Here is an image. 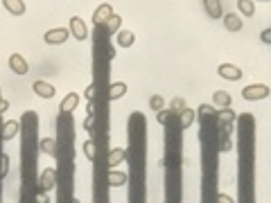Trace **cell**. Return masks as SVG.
Returning <instances> with one entry per match:
<instances>
[{
    "label": "cell",
    "instance_id": "cell-1",
    "mask_svg": "<svg viewBox=\"0 0 271 203\" xmlns=\"http://www.w3.org/2000/svg\"><path fill=\"white\" fill-rule=\"evenodd\" d=\"M269 86L266 84H251L246 86V88L242 90V97L246 99V102H257V99H266L269 97Z\"/></svg>",
    "mask_w": 271,
    "mask_h": 203
},
{
    "label": "cell",
    "instance_id": "cell-2",
    "mask_svg": "<svg viewBox=\"0 0 271 203\" xmlns=\"http://www.w3.org/2000/svg\"><path fill=\"white\" fill-rule=\"evenodd\" d=\"M68 36H70V30H66V27H54V30H48L45 32V43L48 45H61L68 41Z\"/></svg>",
    "mask_w": 271,
    "mask_h": 203
},
{
    "label": "cell",
    "instance_id": "cell-3",
    "mask_svg": "<svg viewBox=\"0 0 271 203\" xmlns=\"http://www.w3.org/2000/svg\"><path fill=\"white\" fill-rule=\"evenodd\" d=\"M70 34L75 36L77 41H86V39H88V27H86L84 18H79V16H72L70 18Z\"/></svg>",
    "mask_w": 271,
    "mask_h": 203
},
{
    "label": "cell",
    "instance_id": "cell-4",
    "mask_svg": "<svg viewBox=\"0 0 271 203\" xmlns=\"http://www.w3.org/2000/svg\"><path fill=\"white\" fill-rule=\"evenodd\" d=\"M217 72H219V77L226 81H239L242 79V70H239L237 66H233V63H221V66L217 68Z\"/></svg>",
    "mask_w": 271,
    "mask_h": 203
},
{
    "label": "cell",
    "instance_id": "cell-5",
    "mask_svg": "<svg viewBox=\"0 0 271 203\" xmlns=\"http://www.w3.org/2000/svg\"><path fill=\"white\" fill-rule=\"evenodd\" d=\"M9 68H12V72H16L18 77H25L27 70H30V66H27L25 57H23V54H18V52L9 57Z\"/></svg>",
    "mask_w": 271,
    "mask_h": 203
},
{
    "label": "cell",
    "instance_id": "cell-6",
    "mask_svg": "<svg viewBox=\"0 0 271 203\" xmlns=\"http://www.w3.org/2000/svg\"><path fill=\"white\" fill-rule=\"evenodd\" d=\"M32 90H34L39 97H43V99H52L54 95H57V88H54L52 84H48V81H34L32 84Z\"/></svg>",
    "mask_w": 271,
    "mask_h": 203
},
{
    "label": "cell",
    "instance_id": "cell-7",
    "mask_svg": "<svg viewBox=\"0 0 271 203\" xmlns=\"http://www.w3.org/2000/svg\"><path fill=\"white\" fill-rule=\"evenodd\" d=\"M21 131V122L18 120H9V122H5V124H0V140H12V138H16V133Z\"/></svg>",
    "mask_w": 271,
    "mask_h": 203
},
{
    "label": "cell",
    "instance_id": "cell-8",
    "mask_svg": "<svg viewBox=\"0 0 271 203\" xmlns=\"http://www.w3.org/2000/svg\"><path fill=\"white\" fill-rule=\"evenodd\" d=\"M120 25H122V18L117 16L115 12H113L111 16H108L106 21H104L102 25H99V30H104V34H106V36H111V34H115V32L120 30Z\"/></svg>",
    "mask_w": 271,
    "mask_h": 203
},
{
    "label": "cell",
    "instance_id": "cell-9",
    "mask_svg": "<svg viewBox=\"0 0 271 203\" xmlns=\"http://www.w3.org/2000/svg\"><path fill=\"white\" fill-rule=\"evenodd\" d=\"M126 90H129V88H126L124 81H113V84L108 86V90H106V99H108V102H115V99L124 97Z\"/></svg>",
    "mask_w": 271,
    "mask_h": 203
},
{
    "label": "cell",
    "instance_id": "cell-10",
    "mask_svg": "<svg viewBox=\"0 0 271 203\" xmlns=\"http://www.w3.org/2000/svg\"><path fill=\"white\" fill-rule=\"evenodd\" d=\"M57 178H59V174L54 169H45L43 174H41V189L43 192H50V189H54L57 187Z\"/></svg>",
    "mask_w": 271,
    "mask_h": 203
},
{
    "label": "cell",
    "instance_id": "cell-11",
    "mask_svg": "<svg viewBox=\"0 0 271 203\" xmlns=\"http://www.w3.org/2000/svg\"><path fill=\"white\" fill-rule=\"evenodd\" d=\"M203 9H206L208 18L217 21V18L224 16V9H221V0H203Z\"/></svg>",
    "mask_w": 271,
    "mask_h": 203
},
{
    "label": "cell",
    "instance_id": "cell-12",
    "mask_svg": "<svg viewBox=\"0 0 271 203\" xmlns=\"http://www.w3.org/2000/svg\"><path fill=\"white\" fill-rule=\"evenodd\" d=\"M111 14H113V7H111V5H108V3L99 5V7L95 9V14H93V23H95V25L99 27V25H102L104 21H106L108 16H111Z\"/></svg>",
    "mask_w": 271,
    "mask_h": 203
},
{
    "label": "cell",
    "instance_id": "cell-13",
    "mask_svg": "<svg viewBox=\"0 0 271 203\" xmlns=\"http://www.w3.org/2000/svg\"><path fill=\"white\" fill-rule=\"evenodd\" d=\"M194 117H197V115H194V111H192V108H188V106H185L181 113H176V120H179L181 131H183V129H188V126H192Z\"/></svg>",
    "mask_w": 271,
    "mask_h": 203
},
{
    "label": "cell",
    "instance_id": "cell-14",
    "mask_svg": "<svg viewBox=\"0 0 271 203\" xmlns=\"http://www.w3.org/2000/svg\"><path fill=\"white\" fill-rule=\"evenodd\" d=\"M3 7L7 9L12 16H23V14H25V3H23V0H3Z\"/></svg>",
    "mask_w": 271,
    "mask_h": 203
},
{
    "label": "cell",
    "instance_id": "cell-15",
    "mask_svg": "<svg viewBox=\"0 0 271 203\" xmlns=\"http://www.w3.org/2000/svg\"><path fill=\"white\" fill-rule=\"evenodd\" d=\"M126 158V151L122 147H115V149H111V151L106 153V165L108 167H115V165H120L122 160Z\"/></svg>",
    "mask_w": 271,
    "mask_h": 203
},
{
    "label": "cell",
    "instance_id": "cell-16",
    "mask_svg": "<svg viewBox=\"0 0 271 203\" xmlns=\"http://www.w3.org/2000/svg\"><path fill=\"white\" fill-rule=\"evenodd\" d=\"M77 104H79V95H77V93H68L66 97L61 99V106H59V108H61V113H72L77 108Z\"/></svg>",
    "mask_w": 271,
    "mask_h": 203
},
{
    "label": "cell",
    "instance_id": "cell-17",
    "mask_svg": "<svg viewBox=\"0 0 271 203\" xmlns=\"http://www.w3.org/2000/svg\"><path fill=\"white\" fill-rule=\"evenodd\" d=\"M224 25H226V30H228V32H239L244 23H242V18L233 12V14H226V16H224Z\"/></svg>",
    "mask_w": 271,
    "mask_h": 203
},
{
    "label": "cell",
    "instance_id": "cell-18",
    "mask_svg": "<svg viewBox=\"0 0 271 203\" xmlns=\"http://www.w3.org/2000/svg\"><path fill=\"white\" fill-rule=\"evenodd\" d=\"M39 149L43 153H48V156H57L59 153V142L54 138H43L41 140V144H39Z\"/></svg>",
    "mask_w": 271,
    "mask_h": 203
},
{
    "label": "cell",
    "instance_id": "cell-19",
    "mask_svg": "<svg viewBox=\"0 0 271 203\" xmlns=\"http://www.w3.org/2000/svg\"><path fill=\"white\" fill-rule=\"evenodd\" d=\"M115 34H117V45H120V48H131V45L136 43L133 32H129V30H117Z\"/></svg>",
    "mask_w": 271,
    "mask_h": 203
},
{
    "label": "cell",
    "instance_id": "cell-20",
    "mask_svg": "<svg viewBox=\"0 0 271 203\" xmlns=\"http://www.w3.org/2000/svg\"><path fill=\"white\" fill-rule=\"evenodd\" d=\"M212 104H215L217 108H228L230 106V95L226 93V90H215V93H212Z\"/></svg>",
    "mask_w": 271,
    "mask_h": 203
},
{
    "label": "cell",
    "instance_id": "cell-21",
    "mask_svg": "<svg viewBox=\"0 0 271 203\" xmlns=\"http://www.w3.org/2000/svg\"><path fill=\"white\" fill-rule=\"evenodd\" d=\"M126 180H129V176L122 174V171H108L106 174V183L111 185V187H120V185H124Z\"/></svg>",
    "mask_w": 271,
    "mask_h": 203
},
{
    "label": "cell",
    "instance_id": "cell-22",
    "mask_svg": "<svg viewBox=\"0 0 271 203\" xmlns=\"http://www.w3.org/2000/svg\"><path fill=\"white\" fill-rule=\"evenodd\" d=\"M237 9H239V14L246 18L255 16V5H253V0H237Z\"/></svg>",
    "mask_w": 271,
    "mask_h": 203
},
{
    "label": "cell",
    "instance_id": "cell-23",
    "mask_svg": "<svg viewBox=\"0 0 271 203\" xmlns=\"http://www.w3.org/2000/svg\"><path fill=\"white\" fill-rule=\"evenodd\" d=\"M170 111L172 113H181V111H183V108H185V99H181V97H174V99H172V102H170Z\"/></svg>",
    "mask_w": 271,
    "mask_h": 203
},
{
    "label": "cell",
    "instance_id": "cell-24",
    "mask_svg": "<svg viewBox=\"0 0 271 203\" xmlns=\"http://www.w3.org/2000/svg\"><path fill=\"white\" fill-rule=\"evenodd\" d=\"M84 153H86V158H90V160H95V142H93V140H88V142H84Z\"/></svg>",
    "mask_w": 271,
    "mask_h": 203
},
{
    "label": "cell",
    "instance_id": "cell-25",
    "mask_svg": "<svg viewBox=\"0 0 271 203\" xmlns=\"http://www.w3.org/2000/svg\"><path fill=\"white\" fill-rule=\"evenodd\" d=\"M149 106H152L154 111H161V108H163V97H161V95H154V97L149 99Z\"/></svg>",
    "mask_w": 271,
    "mask_h": 203
},
{
    "label": "cell",
    "instance_id": "cell-26",
    "mask_svg": "<svg viewBox=\"0 0 271 203\" xmlns=\"http://www.w3.org/2000/svg\"><path fill=\"white\" fill-rule=\"evenodd\" d=\"M95 97H97V86L90 84L88 88H86V99H88V102H95Z\"/></svg>",
    "mask_w": 271,
    "mask_h": 203
},
{
    "label": "cell",
    "instance_id": "cell-27",
    "mask_svg": "<svg viewBox=\"0 0 271 203\" xmlns=\"http://www.w3.org/2000/svg\"><path fill=\"white\" fill-rule=\"evenodd\" d=\"M260 39H262V43H271V30H269V27H266V30H262Z\"/></svg>",
    "mask_w": 271,
    "mask_h": 203
},
{
    "label": "cell",
    "instance_id": "cell-28",
    "mask_svg": "<svg viewBox=\"0 0 271 203\" xmlns=\"http://www.w3.org/2000/svg\"><path fill=\"white\" fill-rule=\"evenodd\" d=\"M217 201H221V203H230L233 198H230L228 194H219V196H217Z\"/></svg>",
    "mask_w": 271,
    "mask_h": 203
},
{
    "label": "cell",
    "instance_id": "cell-29",
    "mask_svg": "<svg viewBox=\"0 0 271 203\" xmlns=\"http://www.w3.org/2000/svg\"><path fill=\"white\" fill-rule=\"evenodd\" d=\"M260 3H269V0H260Z\"/></svg>",
    "mask_w": 271,
    "mask_h": 203
}]
</instances>
